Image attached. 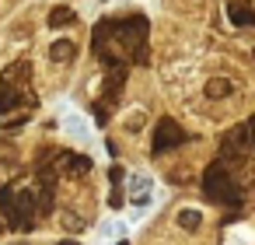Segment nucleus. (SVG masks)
<instances>
[{"instance_id": "5", "label": "nucleus", "mask_w": 255, "mask_h": 245, "mask_svg": "<svg viewBox=\"0 0 255 245\" xmlns=\"http://www.w3.org/2000/svg\"><path fill=\"white\" fill-rule=\"evenodd\" d=\"M60 161H63V168H67L70 175H84V172H91V158H84V154H70V151H63Z\"/></svg>"}, {"instance_id": "1", "label": "nucleus", "mask_w": 255, "mask_h": 245, "mask_svg": "<svg viewBox=\"0 0 255 245\" xmlns=\"http://www.w3.org/2000/svg\"><path fill=\"white\" fill-rule=\"evenodd\" d=\"M203 189H206V196H210L213 203H231V207H238V203L245 200L241 186L227 175V168H224L220 161H213V165L203 172Z\"/></svg>"}, {"instance_id": "8", "label": "nucleus", "mask_w": 255, "mask_h": 245, "mask_svg": "<svg viewBox=\"0 0 255 245\" xmlns=\"http://www.w3.org/2000/svg\"><path fill=\"white\" fill-rule=\"evenodd\" d=\"M74 21H77V14H74L70 7H53V11H49V25H53V28H67V25H74Z\"/></svg>"}, {"instance_id": "3", "label": "nucleus", "mask_w": 255, "mask_h": 245, "mask_svg": "<svg viewBox=\"0 0 255 245\" xmlns=\"http://www.w3.org/2000/svg\"><path fill=\"white\" fill-rule=\"evenodd\" d=\"M245 147H252V144H248V126L231 130V133H227V140H224V154H227V158H238Z\"/></svg>"}, {"instance_id": "9", "label": "nucleus", "mask_w": 255, "mask_h": 245, "mask_svg": "<svg viewBox=\"0 0 255 245\" xmlns=\"http://www.w3.org/2000/svg\"><path fill=\"white\" fill-rule=\"evenodd\" d=\"M199 221H203V217H199V210H192V207L178 210V224H182L185 231H196V228H199Z\"/></svg>"}, {"instance_id": "12", "label": "nucleus", "mask_w": 255, "mask_h": 245, "mask_svg": "<svg viewBox=\"0 0 255 245\" xmlns=\"http://www.w3.org/2000/svg\"><path fill=\"white\" fill-rule=\"evenodd\" d=\"M60 245H77V242H60Z\"/></svg>"}, {"instance_id": "11", "label": "nucleus", "mask_w": 255, "mask_h": 245, "mask_svg": "<svg viewBox=\"0 0 255 245\" xmlns=\"http://www.w3.org/2000/svg\"><path fill=\"white\" fill-rule=\"evenodd\" d=\"M7 74H18V81H28V74H32V67L25 63V60H18V63H11V70Z\"/></svg>"}, {"instance_id": "4", "label": "nucleus", "mask_w": 255, "mask_h": 245, "mask_svg": "<svg viewBox=\"0 0 255 245\" xmlns=\"http://www.w3.org/2000/svg\"><path fill=\"white\" fill-rule=\"evenodd\" d=\"M227 18H231L234 25H241V28H245V25H255V11L245 7L241 0H227Z\"/></svg>"}, {"instance_id": "2", "label": "nucleus", "mask_w": 255, "mask_h": 245, "mask_svg": "<svg viewBox=\"0 0 255 245\" xmlns=\"http://www.w3.org/2000/svg\"><path fill=\"white\" fill-rule=\"evenodd\" d=\"M189 137H185V130L175 123V119H161L157 123V130H154V154H164V151H171V147H178V144H185Z\"/></svg>"}, {"instance_id": "6", "label": "nucleus", "mask_w": 255, "mask_h": 245, "mask_svg": "<svg viewBox=\"0 0 255 245\" xmlns=\"http://www.w3.org/2000/svg\"><path fill=\"white\" fill-rule=\"evenodd\" d=\"M74 56H77V46L70 39H60V42L49 46V60H56V63H70Z\"/></svg>"}, {"instance_id": "10", "label": "nucleus", "mask_w": 255, "mask_h": 245, "mask_svg": "<svg viewBox=\"0 0 255 245\" xmlns=\"http://www.w3.org/2000/svg\"><path fill=\"white\" fill-rule=\"evenodd\" d=\"M227 91H231L227 81H210V84H206V95H210V98H224Z\"/></svg>"}, {"instance_id": "13", "label": "nucleus", "mask_w": 255, "mask_h": 245, "mask_svg": "<svg viewBox=\"0 0 255 245\" xmlns=\"http://www.w3.org/2000/svg\"><path fill=\"white\" fill-rule=\"evenodd\" d=\"M119 245H126V242H119Z\"/></svg>"}, {"instance_id": "7", "label": "nucleus", "mask_w": 255, "mask_h": 245, "mask_svg": "<svg viewBox=\"0 0 255 245\" xmlns=\"http://www.w3.org/2000/svg\"><path fill=\"white\" fill-rule=\"evenodd\" d=\"M21 105V95L4 81V77H0V112H11V109H18Z\"/></svg>"}]
</instances>
